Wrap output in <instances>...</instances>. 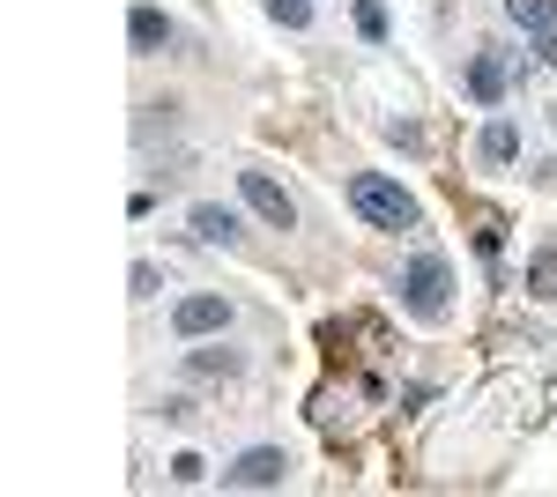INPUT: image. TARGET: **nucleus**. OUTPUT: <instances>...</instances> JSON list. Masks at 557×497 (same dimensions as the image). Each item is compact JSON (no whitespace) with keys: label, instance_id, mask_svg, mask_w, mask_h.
Returning <instances> with one entry per match:
<instances>
[{"label":"nucleus","instance_id":"nucleus-1","mask_svg":"<svg viewBox=\"0 0 557 497\" xmlns=\"http://www.w3.org/2000/svg\"><path fill=\"white\" fill-rule=\"evenodd\" d=\"M349 208H357L372 231H417V194H401L386 171H357V178H349Z\"/></svg>","mask_w":557,"mask_h":497},{"label":"nucleus","instance_id":"nucleus-2","mask_svg":"<svg viewBox=\"0 0 557 497\" xmlns=\"http://www.w3.org/2000/svg\"><path fill=\"white\" fill-rule=\"evenodd\" d=\"M401 305L417 312V320H446V305H454V268H446V252H417L409 268H401Z\"/></svg>","mask_w":557,"mask_h":497},{"label":"nucleus","instance_id":"nucleus-3","mask_svg":"<svg viewBox=\"0 0 557 497\" xmlns=\"http://www.w3.org/2000/svg\"><path fill=\"white\" fill-rule=\"evenodd\" d=\"M238 194H246V208H253L268 231H298V201H290L268 171H238Z\"/></svg>","mask_w":557,"mask_h":497},{"label":"nucleus","instance_id":"nucleus-4","mask_svg":"<svg viewBox=\"0 0 557 497\" xmlns=\"http://www.w3.org/2000/svg\"><path fill=\"white\" fill-rule=\"evenodd\" d=\"M283 475H290V460L275 453V446H253V453H238L231 468H223V483H231V490H275Z\"/></svg>","mask_w":557,"mask_h":497},{"label":"nucleus","instance_id":"nucleus-5","mask_svg":"<svg viewBox=\"0 0 557 497\" xmlns=\"http://www.w3.org/2000/svg\"><path fill=\"white\" fill-rule=\"evenodd\" d=\"M172 327L186 334V341L223 334V327H231V297H209V290H201V297H178V305H172Z\"/></svg>","mask_w":557,"mask_h":497},{"label":"nucleus","instance_id":"nucleus-6","mask_svg":"<svg viewBox=\"0 0 557 497\" xmlns=\"http://www.w3.org/2000/svg\"><path fill=\"white\" fill-rule=\"evenodd\" d=\"M127 38H134V52H141V60H157V52L172 45V23H164V8H149V0H141V8L127 15Z\"/></svg>","mask_w":557,"mask_h":497},{"label":"nucleus","instance_id":"nucleus-7","mask_svg":"<svg viewBox=\"0 0 557 497\" xmlns=\"http://www.w3.org/2000/svg\"><path fill=\"white\" fill-rule=\"evenodd\" d=\"M194 238H201V246H238L246 231H238V215H231V208L201 201V208H194Z\"/></svg>","mask_w":557,"mask_h":497},{"label":"nucleus","instance_id":"nucleus-8","mask_svg":"<svg viewBox=\"0 0 557 497\" xmlns=\"http://www.w3.org/2000/svg\"><path fill=\"white\" fill-rule=\"evenodd\" d=\"M469 97L475 104H498V97H506V60H498V52H475L469 60Z\"/></svg>","mask_w":557,"mask_h":497},{"label":"nucleus","instance_id":"nucleus-9","mask_svg":"<svg viewBox=\"0 0 557 497\" xmlns=\"http://www.w3.org/2000/svg\"><path fill=\"white\" fill-rule=\"evenodd\" d=\"M520 157V126L513 120H491L483 126V164H513Z\"/></svg>","mask_w":557,"mask_h":497},{"label":"nucleus","instance_id":"nucleus-10","mask_svg":"<svg viewBox=\"0 0 557 497\" xmlns=\"http://www.w3.org/2000/svg\"><path fill=\"white\" fill-rule=\"evenodd\" d=\"M506 15H513L520 30H535V38L557 30V0H506Z\"/></svg>","mask_w":557,"mask_h":497},{"label":"nucleus","instance_id":"nucleus-11","mask_svg":"<svg viewBox=\"0 0 557 497\" xmlns=\"http://www.w3.org/2000/svg\"><path fill=\"white\" fill-rule=\"evenodd\" d=\"M186 364H194V378H238V357L231 349H194Z\"/></svg>","mask_w":557,"mask_h":497},{"label":"nucleus","instance_id":"nucleus-12","mask_svg":"<svg viewBox=\"0 0 557 497\" xmlns=\"http://www.w3.org/2000/svg\"><path fill=\"white\" fill-rule=\"evenodd\" d=\"M268 15H275L283 30H305V23H312V0H268Z\"/></svg>","mask_w":557,"mask_h":497},{"label":"nucleus","instance_id":"nucleus-13","mask_svg":"<svg viewBox=\"0 0 557 497\" xmlns=\"http://www.w3.org/2000/svg\"><path fill=\"white\" fill-rule=\"evenodd\" d=\"M172 483H186V490L209 483V460H201V453H172Z\"/></svg>","mask_w":557,"mask_h":497},{"label":"nucleus","instance_id":"nucleus-14","mask_svg":"<svg viewBox=\"0 0 557 497\" xmlns=\"http://www.w3.org/2000/svg\"><path fill=\"white\" fill-rule=\"evenodd\" d=\"M528 290H535V297H557V252H543V260L528 268Z\"/></svg>","mask_w":557,"mask_h":497},{"label":"nucleus","instance_id":"nucleus-15","mask_svg":"<svg viewBox=\"0 0 557 497\" xmlns=\"http://www.w3.org/2000/svg\"><path fill=\"white\" fill-rule=\"evenodd\" d=\"M357 30H364V38H386V8L380 0H357Z\"/></svg>","mask_w":557,"mask_h":497},{"label":"nucleus","instance_id":"nucleus-16","mask_svg":"<svg viewBox=\"0 0 557 497\" xmlns=\"http://www.w3.org/2000/svg\"><path fill=\"white\" fill-rule=\"evenodd\" d=\"M157 290H164V275H157L149 260H134V297H157Z\"/></svg>","mask_w":557,"mask_h":497},{"label":"nucleus","instance_id":"nucleus-17","mask_svg":"<svg viewBox=\"0 0 557 497\" xmlns=\"http://www.w3.org/2000/svg\"><path fill=\"white\" fill-rule=\"evenodd\" d=\"M535 52H543V67H557V30H550L543 45H535Z\"/></svg>","mask_w":557,"mask_h":497}]
</instances>
